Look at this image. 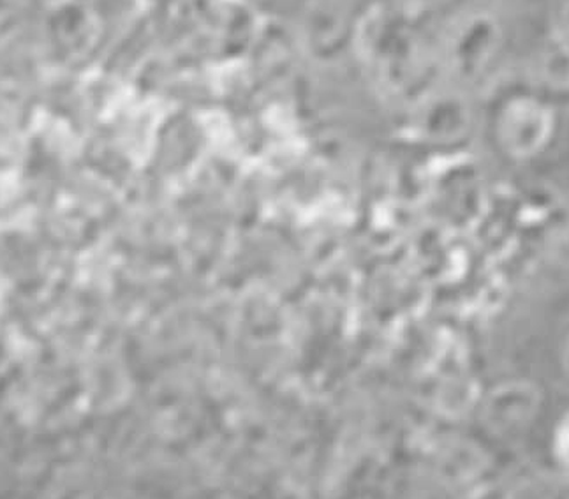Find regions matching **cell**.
I'll list each match as a JSON object with an SVG mask.
<instances>
[{
    "instance_id": "obj_3",
    "label": "cell",
    "mask_w": 569,
    "mask_h": 499,
    "mask_svg": "<svg viewBox=\"0 0 569 499\" xmlns=\"http://www.w3.org/2000/svg\"><path fill=\"white\" fill-rule=\"evenodd\" d=\"M538 77L550 90H569V44L556 41L552 48L545 50L540 57Z\"/></svg>"
},
{
    "instance_id": "obj_2",
    "label": "cell",
    "mask_w": 569,
    "mask_h": 499,
    "mask_svg": "<svg viewBox=\"0 0 569 499\" xmlns=\"http://www.w3.org/2000/svg\"><path fill=\"white\" fill-rule=\"evenodd\" d=\"M501 27L490 13H475L455 29L450 56L457 71L463 74L480 73L498 52Z\"/></svg>"
},
{
    "instance_id": "obj_1",
    "label": "cell",
    "mask_w": 569,
    "mask_h": 499,
    "mask_svg": "<svg viewBox=\"0 0 569 499\" xmlns=\"http://www.w3.org/2000/svg\"><path fill=\"white\" fill-rule=\"evenodd\" d=\"M553 132V113L531 98L513 99L502 111L499 138L506 152L527 159L545 149Z\"/></svg>"
},
{
    "instance_id": "obj_5",
    "label": "cell",
    "mask_w": 569,
    "mask_h": 499,
    "mask_svg": "<svg viewBox=\"0 0 569 499\" xmlns=\"http://www.w3.org/2000/svg\"><path fill=\"white\" fill-rule=\"evenodd\" d=\"M553 34L559 43L569 44V0H557L553 9Z\"/></svg>"
},
{
    "instance_id": "obj_4",
    "label": "cell",
    "mask_w": 569,
    "mask_h": 499,
    "mask_svg": "<svg viewBox=\"0 0 569 499\" xmlns=\"http://www.w3.org/2000/svg\"><path fill=\"white\" fill-rule=\"evenodd\" d=\"M23 22V0H0V43H6Z\"/></svg>"
}]
</instances>
